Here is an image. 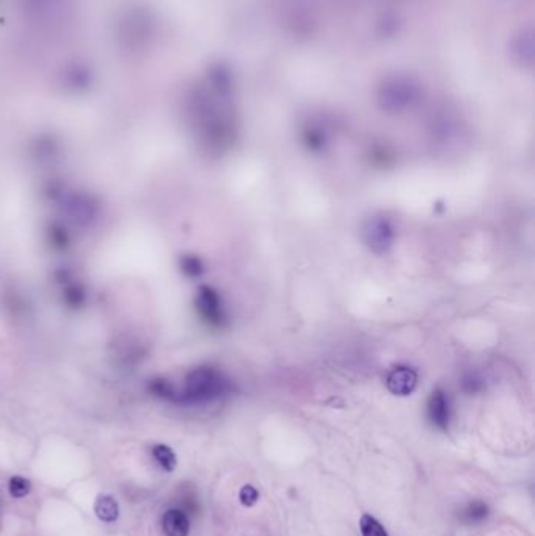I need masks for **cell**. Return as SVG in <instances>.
<instances>
[{
    "label": "cell",
    "instance_id": "cell-1",
    "mask_svg": "<svg viewBox=\"0 0 535 536\" xmlns=\"http://www.w3.org/2000/svg\"><path fill=\"white\" fill-rule=\"evenodd\" d=\"M227 389V381L214 368H196L187 380L186 396L193 402L211 400Z\"/></svg>",
    "mask_w": 535,
    "mask_h": 536
},
{
    "label": "cell",
    "instance_id": "cell-2",
    "mask_svg": "<svg viewBox=\"0 0 535 536\" xmlns=\"http://www.w3.org/2000/svg\"><path fill=\"white\" fill-rule=\"evenodd\" d=\"M361 238L375 254H383L394 242V227L383 215H375V217L367 218L362 225Z\"/></svg>",
    "mask_w": 535,
    "mask_h": 536
},
{
    "label": "cell",
    "instance_id": "cell-3",
    "mask_svg": "<svg viewBox=\"0 0 535 536\" xmlns=\"http://www.w3.org/2000/svg\"><path fill=\"white\" fill-rule=\"evenodd\" d=\"M386 386H388V391L394 393V396H410L417 386V373L411 367L397 366L392 368L388 378H386Z\"/></svg>",
    "mask_w": 535,
    "mask_h": 536
},
{
    "label": "cell",
    "instance_id": "cell-4",
    "mask_svg": "<svg viewBox=\"0 0 535 536\" xmlns=\"http://www.w3.org/2000/svg\"><path fill=\"white\" fill-rule=\"evenodd\" d=\"M200 311L209 323L214 326H223L226 322L225 309L218 293L211 287H202L200 291Z\"/></svg>",
    "mask_w": 535,
    "mask_h": 536
},
{
    "label": "cell",
    "instance_id": "cell-5",
    "mask_svg": "<svg viewBox=\"0 0 535 536\" xmlns=\"http://www.w3.org/2000/svg\"><path fill=\"white\" fill-rule=\"evenodd\" d=\"M427 416L436 428L447 430L449 421H451V405L445 391L435 389L430 393L427 402Z\"/></svg>",
    "mask_w": 535,
    "mask_h": 536
},
{
    "label": "cell",
    "instance_id": "cell-6",
    "mask_svg": "<svg viewBox=\"0 0 535 536\" xmlns=\"http://www.w3.org/2000/svg\"><path fill=\"white\" fill-rule=\"evenodd\" d=\"M163 532L167 536H189L190 522L181 510H168L162 519Z\"/></svg>",
    "mask_w": 535,
    "mask_h": 536
},
{
    "label": "cell",
    "instance_id": "cell-7",
    "mask_svg": "<svg viewBox=\"0 0 535 536\" xmlns=\"http://www.w3.org/2000/svg\"><path fill=\"white\" fill-rule=\"evenodd\" d=\"M95 513L104 522H115L120 516L118 502L110 496H99L95 502Z\"/></svg>",
    "mask_w": 535,
    "mask_h": 536
},
{
    "label": "cell",
    "instance_id": "cell-8",
    "mask_svg": "<svg viewBox=\"0 0 535 536\" xmlns=\"http://www.w3.org/2000/svg\"><path fill=\"white\" fill-rule=\"evenodd\" d=\"M152 455H154V458L159 464H161L162 469H165L167 472H171L175 471L176 467V457L173 450H171L170 447L167 446H156L154 448H152Z\"/></svg>",
    "mask_w": 535,
    "mask_h": 536
},
{
    "label": "cell",
    "instance_id": "cell-9",
    "mask_svg": "<svg viewBox=\"0 0 535 536\" xmlns=\"http://www.w3.org/2000/svg\"><path fill=\"white\" fill-rule=\"evenodd\" d=\"M360 528L362 536H388L381 523L371 514H362L360 519Z\"/></svg>",
    "mask_w": 535,
    "mask_h": 536
},
{
    "label": "cell",
    "instance_id": "cell-10",
    "mask_svg": "<svg viewBox=\"0 0 535 536\" xmlns=\"http://www.w3.org/2000/svg\"><path fill=\"white\" fill-rule=\"evenodd\" d=\"M488 516V507L484 502H471L468 507L463 510V519L466 522H481Z\"/></svg>",
    "mask_w": 535,
    "mask_h": 536
},
{
    "label": "cell",
    "instance_id": "cell-11",
    "mask_svg": "<svg viewBox=\"0 0 535 536\" xmlns=\"http://www.w3.org/2000/svg\"><path fill=\"white\" fill-rule=\"evenodd\" d=\"M30 492V482L27 478L24 477H13L10 480V494L16 497V498H21V497H26Z\"/></svg>",
    "mask_w": 535,
    "mask_h": 536
},
{
    "label": "cell",
    "instance_id": "cell-12",
    "mask_svg": "<svg viewBox=\"0 0 535 536\" xmlns=\"http://www.w3.org/2000/svg\"><path fill=\"white\" fill-rule=\"evenodd\" d=\"M462 389H463V392L468 393V396L481 392L484 389V380L476 373L466 375L462 381Z\"/></svg>",
    "mask_w": 535,
    "mask_h": 536
},
{
    "label": "cell",
    "instance_id": "cell-13",
    "mask_svg": "<svg viewBox=\"0 0 535 536\" xmlns=\"http://www.w3.org/2000/svg\"><path fill=\"white\" fill-rule=\"evenodd\" d=\"M239 497H241V502L242 505H245V507H253V505L257 502V498H259V492H257L255 486L245 485L241 489Z\"/></svg>",
    "mask_w": 535,
    "mask_h": 536
},
{
    "label": "cell",
    "instance_id": "cell-14",
    "mask_svg": "<svg viewBox=\"0 0 535 536\" xmlns=\"http://www.w3.org/2000/svg\"><path fill=\"white\" fill-rule=\"evenodd\" d=\"M186 267H187L189 272L192 273L193 276L200 275V273L202 272V267H201L200 261H198V259H195V257H190V259H187V265H186Z\"/></svg>",
    "mask_w": 535,
    "mask_h": 536
}]
</instances>
